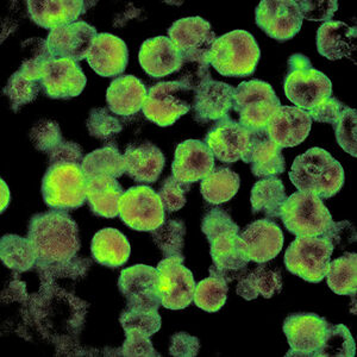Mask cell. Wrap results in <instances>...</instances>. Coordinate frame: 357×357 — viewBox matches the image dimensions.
<instances>
[{
	"instance_id": "36",
	"label": "cell",
	"mask_w": 357,
	"mask_h": 357,
	"mask_svg": "<svg viewBox=\"0 0 357 357\" xmlns=\"http://www.w3.org/2000/svg\"><path fill=\"white\" fill-rule=\"evenodd\" d=\"M240 183V175L227 167H218L202 180L200 191L207 203L220 205L237 195Z\"/></svg>"
},
{
	"instance_id": "7",
	"label": "cell",
	"mask_w": 357,
	"mask_h": 357,
	"mask_svg": "<svg viewBox=\"0 0 357 357\" xmlns=\"http://www.w3.org/2000/svg\"><path fill=\"white\" fill-rule=\"evenodd\" d=\"M280 217L289 232L303 237H324L335 223L321 198L306 192L298 191L287 197Z\"/></svg>"
},
{
	"instance_id": "35",
	"label": "cell",
	"mask_w": 357,
	"mask_h": 357,
	"mask_svg": "<svg viewBox=\"0 0 357 357\" xmlns=\"http://www.w3.org/2000/svg\"><path fill=\"white\" fill-rule=\"evenodd\" d=\"M287 199L280 178H264L254 185L252 190V213H264L267 218H279L281 208Z\"/></svg>"
},
{
	"instance_id": "53",
	"label": "cell",
	"mask_w": 357,
	"mask_h": 357,
	"mask_svg": "<svg viewBox=\"0 0 357 357\" xmlns=\"http://www.w3.org/2000/svg\"><path fill=\"white\" fill-rule=\"evenodd\" d=\"M82 148L74 142H63L55 148L49 154V162L52 165H61V163H77L82 165L84 161Z\"/></svg>"
},
{
	"instance_id": "33",
	"label": "cell",
	"mask_w": 357,
	"mask_h": 357,
	"mask_svg": "<svg viewBox=\"0 0 357 357\" xmlns=\"http://www.w3.org/2000/svg\"><path fill=\"white\" fill-rule=\"evenodd\" d=\"M91 252L98 264L106 267H121L129 260L131 245L117 229L106 227L94 235Z\"/></svg>"
},
{
	"instance_id": "8",
	"label": "cell",
	"mask_w": 357,
	"mask_h": 357,
	"mask_svg": "<svg viewBox=\"0 0 357 357\" xmlns=\"http://www.w3.org/2000/svg\"><path fill=\"white\" fill-rule=\"evenodd\" d=\"M333 249V244L321 236H298L286 250L284 264L294 275L317 284L328 273Z\"/></svg>"
},
{
	"instance_id": "24",
	"label": "cell",
	"mask_w": 357,
	"mask_h": 357,
	"mask_svg": "<svg viewBox=\"0 0 357 357\" xmlns=\"http://www.w3.org/2000/svg\"><path fill=\"white\" fill-rule=\"evenodd\" d=\"M215 169V156L206 143L188 139L180 143L175 151L172 175L185 183H193L206 178Z\"/></svg>"
},
{
	"instance_id": "49",
	"label": "cell",
	"mask_w": 357,
	"mask_h": 357,
	"mask_svg": "<svg viewBox=\"0 0 357 357\" xmlns=\"http://www.w3.org/2000/svg\"><path fill=\"white\" fill-rule=\"evenodd\" d=\"M191 183L178 181L172 175L165 178L158 195L161 198L165 210L175 212L181 210L186 204V193L190 191Z\"/></svg>"
},
{
	"instance_id": "3",
	"label": "cell",
	"mask_w": 357,
	"mask_h": 357,
	"mask_svg": "<svg viewBox=\"0 0 357 357\" xmlns=\"http://www.w3.org/2000/svg\"><path fill=\"white\" fill-rule=\"evenodd\" d=\"M289 178L298 191L329 199L344 185V171L328 151L312 148L294 160Z\"/></svg>"
},
{
	"instance_id": "16",
	"label": "cell",
	"mask_w": 357,
	"mask_h": 357,
	"mask_svg": "<svg viewBox=\"0 0 357 357\" xmlns=\"http://www.w3.org/2000/svg\"><path fill=\"white\" fill-rule=\"evenodd\" d=\"M303 16L296 1L264 0L256 8V23L276 41H287L301 31Z\"/></svg>"
},
{
	"instance_id": "9",
	"label": "cell",
	"mask_w": 357,
	"mask_h": 357,
	"mask_svg": "<svg viewBox=\"0 0 357 357\" xmlns=\"http://www.w3.org/2000/svg\"><path fill=\"white\" fill-rule=\"evenodd\" d=\"M280 106L272 86L261 80H250L236 89L232 109L240 116L241 126L256 131L266 129L268 121Z\"/></svg>"
},
{
	"instance_id": "15",
	"label": "cell",
	"mask_w": 357,
	"mask_h": 357,
	"mask_svg": "<svg viewBox=\"0 0 357 357\" xmlns=\"http://www.w3.org/2000/svg\"><path fill=\"white\" fill-rule=\"evenodd\" d=\"M158 268L136 264L121 273L118 287L126 298L129 309L158 310L161 305L158 296Z\"/></svg>"
},
{
	"instance_id": "30",
	"label": "cell",
	"mask_w": 357,
	"mask_h": 357,
	"mask_svg": "<svg viewBox=\"0 0 357 357\" xmlns=\"http://www.w3.org/2000/svg\"><path fill=\"white\" fill-rule=\"evenodd\" d=\"M146 94V86L139 79L134 75H124L111 82L106 102L112 114L129 117L142 109Z\"/></svg>"
},
{
	"instance_id": "56",
	"label": "cell",
	"mask_w": 357,
	"mask_h": 357,
	"mask_svg": "<svg viewBox=\"0 0 357 357\" xmlns=\"http://www.w3.org/2000/svg\"><path fill=\"white\" fill-rule=\"evenodd\" d=\"M311 65V61H310L307 57L305 56V55H301V54H296V55H293V56L289 57V70H294V69H303L305 67H309Z\"/></svg>"
},
{
	"instance_id": "20",
	"label": "cell",
	"mask_w": 357,
	"mask_h": 357,
	"mask_svg": "<svg viewBox=\"0 0 357 357\" xmlns=\"http://www.w3.org/2000/svg\"><path fill=\"white\" fill-rule=\"evenodd\" d=\"M86 75L77 62L69 59H53L45 66L40 84L52 99L77 97L85 89Z\"/></svg>"
},
{
	"instance_id": "6",
	"label": "cell",
	"mask_w": 357,
	"mask_h": 357,
	"mask_svg": "<svg viewBox=\"0 0 357 357\" xmlns=\"http://www.w3.org/2000/svg\"><path fill=\"white\" fill-rule=\"evenodd\" d=\"M86 186L87 178L82 165H52L43 176L42 195L53 210H77L86 202Z\"/></svg>"
},
{
	"instance_id": "4",
	"label": "cell",
	"mask_w": 357,
	"mask_h": 357,
	"mask_svg": "<svg viewBox=\"0 0 357 357\" xmlns=\"http://www.w3.org/2000/svg\"><path fill=\"white\" fill-rule=\"evenodd\" d=\"M202 230L211 245V257L217 272L229 281V274L242 272L250 261L241 247L240 227L222 208H212L204 215Z\"/></svg>"
},
{
	"instance_id": "45",
	"label": "cell",
	"mask_w": 357,
	"mask_h": 357,
	"mask_svg": "<svg viewBox=\"0 0 357 357\" xmlns=\"http://www.w3.org/2000/svg\"><path fill=\"white\" fill-rule=\"evenodd\" d=\"M87 129L91 136L109 141L123 130V126L107 109H94L87 119Z\"/></svg>"
},
{
	"instance_id": "18",
	"label": "cell",
	"mask_w": 357,
	"mask_h": 357,
	"mask_svg": "<svg viewBox=\"0 0 357 357\" xmlns=\"http://www.w3.org/2000/svg\"><path fill=\"white\" fill-rule=\"evenodd\" d=\"M195 121L199 123L220 122L234 107L236 89L225 82L205 79L193 91Z\"/></svg>"
},
{
	"instance_id": "52",
	"label": "cell",
	"mask_w": 357,
	"mask_h": 357,
	"mask_svg": "<svg viewBox=\"0 0 357 357\" xmlns=\"http://www.w3.org/2000/svg\"><path fill=\"white\" fill-rule=\"evenodd\" d=\"M344 107L345 105H343L340 100H337L336 98L329 97L314 106L307 114L312 118V121L329 123L333 126L338 121Z\"/></svg>"
},
{
	"instance_id": "17",
	"label": "cell",
	"mask_w": 357,
	"mask_h": 357,
	"mask_svg": "<svg viewBox=\"0 0 357 357\" xmlns=\"http://www.w3.org/2000/svg\"><path fill=\"white\" fill-rule=\"evenodd\" d=\"M329 321L312 313L289 316L284 324L291 351L287 356H316L324 341Z\"/></svg>"
},
{
	"instance_id": "28",
	"label": "cell",
	"mask_w": 357,
	"mask_h": 357,
	"mask_svg": "<svg viewBox=\"0 0 357 357\" xmlns=\"http://www.w3.org/2000/svg\"><path fill=\"white\" fill-rule=\"evenodd\" d=\"M86 1L65 0V1H31L29 0L28 13L30 18L38 26L53 31L55 29L72 24L86 11Z\"/></svg>"
},
{
	"instance_id": "19",
	"label": "cell",
	"mask_w": 357,
	"mask_h": 357,
	"mask_svg": "<svg viewBox=\"0 0 357 357\" xmlns=\"http://www.w3.org/2000/svg\"><path fill=\"white\" fill-rule=\"evenodd\" d=\"M241 247L248 260L267 264L279 255L284 247V234L272 220H260L248 225L240 234Z\"/></svg>"
},
{
	"instance_id": "10",
	"label": "cell",
	"mask_w": 357,
	"mask_h": 357,
	"mask_svg": "<svg viewBox=\"0 0 357 357\" xmlns=\"http://www.w3.org/2000/svg\"><path fill=\"white\" fill-rule=\"evenodd\" d=\"M168 36L183 57V66L210 67L208 54L215 43L211 24L202 17L178 20L168 29Z\"/></svg>"
},
{
	"instance_id": "11",
	"label": "cell",
	"mask_w": 357,
	"mask_h": 357,
	"mask_svg": "<svg viewBox=\"0 0 357 357\" xmlns=\"http://www.w3.org/2000/svg\"><path fill=\"white\" fill-rule=\"evenodd\" d=\"M191 92L181 82H158L148 91L143 114L156 126H173L191 110Z\"/></svg>"
},
{
	"instance_id": "13",
	"label": "cell",
	"mask_w": 357,
	"mask_h": 357,
	"mask_svg": "<svg viewBox=\"0 0 357 357\" xmlns=\"http://www.w3.org/2000/svg\"><path fill=\"white\" fill-rule=\"evenodd\" d=\"M183 256H174L166 257L158 264V296L166 309H186L195 298V278L183 266Z\"/></svg>"
},
{
	"instance_id": "22",
	"label": "cell",
	"mask_w": 357,
	"mask_h": 357,
	"mask_svg": "<svg viewBox=\"0 0 357 357\" xmlns=\"http://www.w3.org/2000/svg\"><path fill=\"white\" fill-rule=\"evenodd\" d=\"M97 30L86 22H75L50 31L47 38L53 59H69L79 62L87 57Z\"/></svg>"
},
{
	"instance_id": "38",
	"label": "cell",
	"mask_w": 357,
	"mask_h": 357,
	"mask_svg": "<svg viewBox=\"0 0 357 357\" xmlns=\"http://www.w3.org/2000/svg\"><path fill=\"white\" fill-rule=\"evenodd\" d=\"M0 257L15 272H28L36 267L37 257L30 241L21 236L5 235L0 243Z\"/></svg>"
},
{
	"instance_id": "57",
	"label": "cell",
	"mask_w": 357,
	"mask_h": 357,
	"mask_svg": "<svg viewBox=\"0 0 357 357\" xmlns=\"http://www.w3.org/2000/svg\"><path fill=\"white\" fill-rule=\"evenodd\" d=\"M8 204H10V190L4 180H1V212L6 210Z\"/></svg>"
},
{
	"instance_id": "43",
	"label": "cell",
	"mask_w": 357,
	"mask_h": 357,
	"mask_svg": "<svg viewBox=\"0 0 357 357\" xmlns=\"http://www.w3.org/2000/svg\"><path fill=\"white\" fill-rule=\"evenodd\" d=\"M41 84L29 80L23 74L17 70L13 77L8 79L5 86L4 94L10 99L13 111H18L22 106L33 102L40 93Z\"/></svg>"
},
{
	"instance_id": "25",
	"label": "cell",
	"mask_w": 357,
	"mask_h": 357,
	"mask_svg": "<svg viewBox=\"0 0 357 357\" xmlns=\"http://www.w3.org/2000/svg\"><path fill=\"white\" fill-rule=\"evenodd\" d=\"M86 60L100 77H117L126 70L129 52L126 42L111 33H98Z\"/></svg>"
},
{
	"instance_id": "42",
	"label": "cell",
	"mask_w": 357,
	"mask_h": 357,
	"mask_svg": "<svg viewBox=\"0 0 357 357\" xmlns=\"http://www.w3.org/2000/svg\"><path fill=\"white\" fill-rule=\"evenodd\" d=\"M355 341L349 329L343 324H330L324 341L317 350L316 356H355Z\"/></svg>"
},
{
	"instance_id": "47",
	"label": "cell",
	"mask_w": 357,
	"mask_h": 357,
	"mask_svg": "<svg viewBox=\"0 0 357 357\" xmlns=\"http://www.w3.org/2000/svg\"><path fill=\"white\" fill-rule=\"evenodd\" d=\"M29 53L30 55L22 63L20 72L29 80L40 82L45 66L50 60H53V56L49 52L47 41H43L40 38L35 40V45L30 48Z\"/></svg>"
},
{
	"instance_id": "39",
	"label": "cell",
	"mask_w": 357,
	"mask_h": 357,
	"mask_svg": "<svg viewBox=\"0 0 357 357\" xmlns=\"http://www.w3.org/2000/svg\"><path fill=\"white\" fill-rule=\"evenodd\" d=\"M356 254L348 252L330 262L325 278L331 291L340 296L356 294Z\"/></svg>"
},
{
	"instance_id": "34",
	"label": "cell",
	"mask_w": 357,
	"mask_h": 357,
	"mask_svg": "<svg viewBox=\"0 0 357 357\" xmlns=\"http://www.w3.org/2000/svg\"><path fill=\"white\" fill-rule=\"evenodd\" d=\"M281 289V273L267 266H259L255 271L243 276L237 284V294L245 301H254L259 296L269 299L280 293Z\"/></svg>"
},
{
	"instance_id": "44",
	"label": "cell",
	"mask_w": 357,
	"mask_h": 357,
	"mask_svg": "<svg viewBox=\"0 0 357 357\" xmlns=\"http://www.w3.org/2000/svg\"><path fill=\"white\" fill-rule=\"evenodd\" d=\"M119 321L123 329L136 330L151 337L161 329V317L158 310L129 309L122 312Z\"/></svg>"
},
{
	"instance_id": "21",
	"label": "cell",
	"mask_w": 357,
	"mask_h": 357,
	"mask_svg": "<svg viewBox=\"0 0 357 357\" xmlns=\"http://www.w3.org/2000/svg\"><path fill=\"white\" fill-rule=\"evenodd\" d=\"M252 138V131L240 123L225 117L206 135V144L212 154L222 162L234 163L243 160Z\"/></svg>"
},
{
	"instance_id": "23",
	"label": "cell",
	"mask_w": 357,
	"mask_h": 357,
	"mask_svg": "<svg viewBox=\"0 0 357 357\" xmlns=\"http://www.w3.org/2000/svg\"><path fill=\"white\" fill-rule=\"evenodd\" d=\"M312 118L296 106H280L266 126L268 136L281 148L299 146L309 136Z\"/></svg>"
},
{
	"instance_id": "46",
	"label": "cell",
	"mask_w": 357,
	"mask_h": 357,
	"mask_svg": "<svg viewBox=\"0 0 357 357\" xmlns=\"http://www.w3.org/2000/svg\"><path fill=\"white\" fill-rule=\"evenodd\" d=\"M333 129L342 149L356 158V110L345 106Z\"/></svg>"
},
{
	"instance_id": "29",
	"label": "cell",
	"mask_w": 357,
	"mask_h": 357,
	"mask_svg": "<svg viewBox=\"0 0 357 357\" xmlns=\"http://www.w3.org/2000/svg\"><path fill=\"white\" fill-rule=\"evenodd\" d=\"M123 156L126 174L139 183H156L166 162L162 151L149 142L128 146Z\"/></svg>"
},
{
	"instance_id": "1",
	"label": "cell",
	"mask_w": 357,
	"mask_h": 357,
	"mask_svg": "<svg viewBox=\"0 0 357 357\" xmlns=\"http://www.w3.org/2000/svg\"><path fill=\"white\" fill-rule=\"evenodd\" d=\"M89 305L54 282H42L28 304L29 318L47 341L57 348H70L85 324Z\"/></svg>"
},
{
	"instance_id": "41",
	"label": "cell",
	"mask_w": 357,
	"mask_h": 357,
	"mask_svg": "<svg viewBox=\"0 0 357 357\" xmlns=\"http://www.w3.org/2000/svg\"><path fill=\"white\" fill-rule=\"evenodd\" d=\"M186 227L181 220H165V223L151 231L153 240L165 257L183 256Z\"/></svg>"
},
{
	"instance_id": "48",
	"label": "cell",
	"mask_w": 357,
	"mask_h": 357,
	"mask_svg": "<svg viewBox=\"0 0 357 357\" xmlns=\"http://www.w3.org/2000/svg\"><path fill=\"white\" fill-rule=\"evenodd\" d=\"M31 141L37 151L50 154L52 151L63 142L60 126L53 121H41L33 126Z\"/></svg>"
},
{
	"instance_id": "54",
	"label": "cell",
	"mask_w": 357,
	"mask_h": 357,
	"mask_svg": "<svg viewBox=\"0 0 357 357\" xmlns=\"http://www.w3.org/2000/svg\"><path fill=\"white\" fill-rule=\"evenodd\" d=\"M199 340L197 337L185 333H178L172 337L169 353L173 356L193 357L199 353Z\"/></svg>"
},
{
	"instance_id": "51",
	"label": "cell",
	"mask_w": 357,
	"mask_h": 357,
	"mask_svg": "<svg viewBox=\"0 0 357 357\" xmlns=\"http://www.w3.org/2000/svg\"><path fill=\"white\" fill-rule=\"evenodd\" d=\"M301 16L307 21L329 22L338 10V3L335 0H321V1H310L303 0L296 1Z\"/></svg>"
},
{
	"instance_id": "26",
	"label": "cell",
	"mask_w": 357,
	"mask_h": 357,
	"mask_svg": "<svg viewBox=\"0 0 357 357\" xmlns=\"http://www.w3.org/2000/svg\"><path fill=\"white\" fill-rule=\"evenodd\" d=\"M243 161L252 166V173L257 178H275L286 169L282 148L273 142L266 129L252 131Z\"/></svg>"
},
{
	"instance_id": "27",
	"label": "cell",
	"mask_w": 357,
	"mask_h": 357,
	"mask_svg": "<svg viewBox=\"0 0 357 357\" xmlns=\"http://www.w3.org/2000/svg\"><path fill=\"white\" fill-rule=\"evenodd\" d=\"M138 59L144 72L153 77H168L183 67L181 54L166 36L146 40L139 49Z\"/></svg>"
},
{
	"instance_id": "32",
	"label": "cell",
	"mask_w": 357,
	"mask_h": 357,
	"mask_svg": "<svg viewBox=\"0 0 357 357\" xmlns=\"http://www.w3.org/2000/svg\"><path fill=\"white\" fill-rule=\"evenodd\" d=\"M356 29L343 22H325L317 33V49L331 61L348 57L355 50Z\"/></svg>"
},
{
	"instance_id": "40",
	"label": "cell",
	"mask_w": 357,
	"mask_h": 357,
	"mask_svg": "<svg viewBox=\"0 0 357 357\" xmlns=\"http://www.w3.org/2000/svg\"><path fill=\"white\" fill-rule=\"evenodd\" d=\"M207 279L200 281L195 286L193 301L199 309L206 312L213 313L223 307L227 298V280L215 268H210Z\"/></svg>"
},
{
	"instance_id": "37",
	"label": "cell",
	"mask_w": 357,
	"mask_h": 357,
	"mask_svg": "<svg viewBox=\"0 0 357 357\" xmlns=\"http://www.w3.org/2000/svg\"><path fill=\"white\" fill-rule=\"evenodd\" d=\"M82 167L87 178L102 175L117 178L126 173L124 156L116 146H106L86 155Z\"/></svg>"
},
{
	"instance_id": "55",
	"label": "cell",
	"mask_w": 357,
	"mask_h": 357,
	"mask_svg": "<svg viewBox=\"0 0 357 357\" xmlns=\"http://www.w3.org/2000/svg\"><path fill=\"white\" fill-rule=\"evenodd\" d=\"M324 238L329 240L333 244V247L340 245L341 248H344L347 247V244L355 242L356 232L349 222H340V223H333L329 231L324 236Z\"/></svg>"
},
{
	"instance_id": "12",
	"label": "cell",
	"mask_w": 357,
	"mask_h": 357,
	"mask_svg": "<svg viewBox=\"0 0 357 357\" xmlns=\"http://www.w3.org/2000/svg\"><path fill=\"white\" fill-rule=\"evenodd\" d=\"M119 215L134 230L154 231L165 223V207L160 195L153 188L135 186L122 195Z\"/></svg>"
},
{
	"instance_id": "5",
	"label": "cell",
	"mask_w": 357,
	"mask_h": 357,
	"mask_svg": "<svg viewBox=\"0 0 357 357\" xmlns=\"http://www.w3.org/2000/svg\"><path fill=\"white\" fill-rule=\"evenodd\" d=\"M260 55L255 37L244 30H235L215 40L208 62L224 77H249L255 72Z\"/></svg>"
},
{
	"instance_id": "2",
	"label": "cell",
	"mask_w": 357,
	"mask_h": 357,
	"mask_svg": "<svg viewBox=\"0 0 357 357\" xmlns=\"http://www.w3.org/2000/svg\"><path fill=\"white\" fill-rule=\"evenodd\" d=\"M28 240L36 254V268L68 264L80 250L77 223L60 210L33 215L29 224Z\"/></svg>"
},
{
	"instance_id": "14",
	"label": "cell",
	"mask_w": 357,
	"mask_h": 357,
	"mask_svg": "<svg viewBox=\"0 0 357 357\" xmlns=\"http://www.w3.org/2000/svg\"><path fill=\"white\" fill-rule=\"evenodd\" d=\"M284 87L286 97L296 107L306 112L333 94V84L329 77L312 66L289 70Z\"/></svg>"
},
{
	"instance_id": "50",
	"label": "cell",
	"mask_w": 357,
	"mask_h": 357,
	"mask_svg": "<svg viewBox=\"0 0 357 357\" xmlns=\"http://www.w3.org/2000/svg\"><path fill=\"white\" fill-rule=\"evenodd\" d=\"M117 355L121 356H160L154 349L151 337L136 330H126V341Z\"/></svg>"
},
{
	"instance_id": "31",
	"label": "cell",
	"mask_w": 357,
	"mask_h": 357,
	"mask_svg": "<svg viewBox=\"0 0 357 357\" xmlns=\"http://www.w3.org/2000/svg\"><path fill=\"white\" fill-rule=\"evenodd\" d=\"M124 195L122 185L112 176L87 178L86 200L94 215L104 218L119 215V202Z\"/></svg>"
}]
</instances>
